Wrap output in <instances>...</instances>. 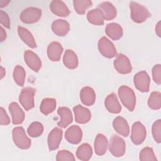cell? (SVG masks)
Wrapping results in <instances>:
<instances>
[{"instance_id": "obj_30", "label": "cell", "mask_w": 161, "mask_h": 161, "mask_svg": "<svg viewBox=\"0 0 161 161\" xmlns=\"http://www.w3.org/2000/svg\"><path fill=\"white\" fill-rule=\"evenodd\" d=\"M56 100L53 98H44L40 104V110L45 115L52 113L56 108Z\"/></svg>"}, {"instance_id": "obj_5", "label": "cell", "mask_w": 161, "mask_h": 161, "mask_svg": "<svg viewBox=\"0 0 161 161\" xmlns=\"http://www.w3.org/2000/svg\"><path fill=\"white\" fill-rule=\"evenodd\" d=\"M42 16V10L35 7H29L23 10L19 15L20 20L26 24L37 22Z\"/></svg>"}, {"instance_id": "obj_43", "label": "cell", "mask_w": 161, "mask_h": 161, "mask_svg": "<svg viewBox=\"0 0 161 161\" xmlns=\"http://www.w3.org/2000/svg\"><path fill=\"white\" fill-rule=\"evenodd\" d=\"M9 3V1H4V0H1L0 1V7L3 8L4 6H6L8 3Z\"/></svg>"}, {"instance_id": "obj_2", "label": "cell", "mask_w": 161, "mask_h": 161, "mask_svg": "<svg viewBox=\"0 0 161 161\" xmlns=\"http://www.w3.org/2000/svg\"><path fill=\"white\" fill-rule=\"evenodd\" d=\"M118 96L123 106L130 111H133L136 105V96L133 89L126 86H121L118 89Z\"/></svg>"}, {"instance_id": "obj_18", "label": "cell", "mask_w": 161, "mask_h": 161, "mask_svg": "<svg viewBox=\"0 0 161 161\" xmlns=\"http://www.w3.org/2000/svg\"><path fill=\"white\" fill-rule=\"evenodd\" d=\"M62 52L63 47L62 45L57 42H53L50 43L47 47L48 57L53 62L59 61Z\"/></svg>"}, {"instance_id": "obj_25", "label": "cell", "mask_w": 161, "mask_h": 161, "mask_svg": "<svg viewBox=\"0 0 161 161\" xmlns=\"http://www.w3.org/2000/svg\"><path fill=\"white\" fill-rule=\"evenodd\" d=\"M105 33L113 40H118L123 36V28L118 23H111L107 25Z\"/></svg>"}, {"instance_id": "obj_4", "label": "cell", "mask_w": 161, "mask_h": 161, "mask_svg": "<svg viewBox=\"0 0 161 161\" xmlns=\"http://www.w3.org/2000/svg\"><path fill=\"white\" fill-rule=\"evenodd\" d=\"M35 92L36 89L33 87H25L21 90L19 96V101L26 111H29L34 107Z\"/></svg>"}, {"instance_id": "obj_42", "label": "cell", "mask_w": 161, "mask_h": 161, "mask_svg": "<svg viewBox=\"0 0 161 161\" xmlns=\"http://www.w3.org/2000/svg\"><path fill=\"white\" fill-rule=\"evenodd\" d=\"M0 35H1V42H3L6 38L7 35H6V33L4 29L2 26H1V33H0Z\"/></svg>"}, {"instance_id": "obj_28", "label": "cell", "mask_w": 161, "mask_h": 161, "mask_svg": "<svg viewBox=\"0 0 161 161\" xmlns=\"http://www.w3.org/2000/svg\"><path fill=\"white\" fill-rule=\"evenodd\" d=\"M87 19L89 23L94 25L99 26L104 24V16L99 8L89 11L87 14Z\"/></svg>"}, {"instance_id": "obj_16", "label": "cell", "mask_w": 161, "mask_h": 161, "mask_svg": "<svg viewBox=\"0 0 161 161\" xmlns=\"http://www.w3.org/2000/svg\"><path fill=\"white\" fill-rule=\"evenodd\" d=\"M104 106L106 109L111 113L118 114L121 111V106L114 93H111L107 96L104 101Z\"/></svg>"}, {"instance_id": "obj_33", "label": "cell", "mask_w": 161, "mask_h": 161, "mask_svg": "<svg viewBox=\"0 0 161 161\" xmlns=\"http://www.w3.org/2000/svg\"><path fill=\"white\" fill-rule=\"evenodd\" d=\"M92 1L89 0H74L73 1L75 11L79 14H84L89 7L92 6Z\"/></svg>"}, {"instance_id": "obj_32", "label": "cell", "mask_w": 161, "mask_h": 161, "mask_svg": "<svg viewBox=\"0 0 161 161\" xmlns=\"http://www.w3.org/2000/svg\"><path fill=\"white\" fill-rule=\"evenodd\" d=\"M148 107L153 110H158L161 108V93L158 91L152 92L148 100Z\"/></svg>"}, {"instance_id": "obj_11", "label": "cell", "mask_w": 161, "mask_h": 161, "mask_svg": "<svg viewBox=\"0 0 161 161\" xmlns=\"http://www.w3.org/2000/svg\"><path fill=\"white\" fill-rule=\"evenodd\" d=\"M62 130L58 127H55L50 131L47 139L48 149L50 151L55 150L58 148L62 140Z\"/></svg>"}, {"instance_id": "obj_9", "label": "cell", "mask_w": 161, "mask_h": 161, "mask_svg": "<svg viewBox=\"0 0 161 161\" xmlns=\"http://www.w3.org/2000/svg\"><path fill=\"white\" fill-rule=\"evenodd\" d=\"M147 130L145 126L140 121L133 123L131 127V140L135 145H140L145 140Z\"/></svg>"}, {"instance_id": "obj_15", "label": "cell", "mask_w": 161, "mask_h": 161, "mask_svg": "<svg viewBox=\"0 0 161 161\" xmlns=\"http://www.w3.org/2000/svg\"><path fill=\"white\" fill-rule=\"evenodd\" d=\"M9 111L12 118V122L14 125H20L25 119V113L20 108L19 104L15 102L10 103Z\"/></svg>"}, {"instance_id": "obj_7", "label": "cell", "mask_w": 161, "mask_h": 161, "mask_svg": "<svg viewBox=\"0 0 161 161\" xmlns=\"http://www.w3.org/2000/svg\"><path fill=\"white\" fill-rule=\"evenodd\" d=\"M126 145L124 140L118 135H113L109 142V150L111 153L116 157H122L125 152Z\"/></svg>"}, {"instance_id": "obj_41", "label": "cell", "mask_w": 161, "mask_h": 161, "mask_svg": "<svg viewBox=\"0 0 161 161\" xmlns=\"http://www.w3.org/2000/svg\"><path fill=\"white\" fill-rule=\"evenodd\" d=\"M155 33L159 37L161 36V23H160V21H158L156 25Z\"/></svg>"}, {"instance_id": "obj_24", "label": "cell", "mask_w": 161, "mask_h": 161, "mask_svg": "<svg viewBox=\"0 0 161 161\" xmlns=\"http://www.w3.org/2000/svg\"><path fill=\"white\" fill-rule=\"evenodd\" d=\"M108 141L107 138L103 134L97 135L94 141V150L96 154L99 156L104 155L107 151Z\"/></svg>"}, {"instance_id": "obj_8", "label": "cell", "mask_w": 161, "mask_h": 161, "mask_svg": "<svg viewBox=\"0 0 161 161\" xmlns=\"http://www.w3.org/2000/svg\"><path fill=\"white\" fill-rule=\"evenodd\" d=\"M133 82L136 89L142 92H147L150 90V79L146 71H140L136 73L133 77Z\"/></svg>"}, {"instance_id": "obj_10", "label": "cell", "mask_w": 161, "mask_h": 161, "mask_svg": "<svg viewBox=\"0 0 161 161\" xmlns=\"http://www.w3.org/2000/svg\"><path fill=\"white\" fill-rule=\"evenodd\" d=\"M113 65L116 70L121 74H127L131 72L132 67L129 58L123 53L116 55Z\"/></svg>"}, {"instance_id": "obj_3", "label": "cell", "mask_w": 161, "mask_h": 161, "mask_svg": "<svg viewBox=\"0 0 161 161\" xmlns=\"http://www.w3.org/2000/svg\"><path fill=\"white\" fill-rule=\"evenodd\" d=\"M12 136L14 143L21 149H28L30 147L31 140L26 136L23 128L17 126L13 128Z\"/></svg>"}, {"instance_id": "obj_6", "label": "cell", "mask_w": 161, "mask_h": 161, "mask_svg": "<svg viewBox=\"0 0 161 161\" xmlns=\"http://www.w3.org/2000/svg\"><path fill=\"white\" fill-rule=\"evenodd\" d=\"M98 50L104 57L111 58L116 56V49L114 44L106 36H103L98 42Z\"/></svg>"}, {"instance_id": "obj_12", "label": "cell", "mask_w": 161, "mask_h": 161, "mask_svg": "<svg viewBox=\"0 0 161 161\" xmlns=\"http://www.w3.org/2000/svg\"><path fill=\"white\" fill-rule=\"evenodd\" d=\"M24 60L28 67L36 72H38L42 67L41 59L31 50H26L25 52Z\"/></svg>"}, {"instance_id": "obj_17", "label": "cell", "mask_w": 161, "mask_h": 161, "mask_svg": "<svg viewBox=\"0 0 161 161\" xmlns=\"http://www.w3.org/2000/svg\"><path fill=\"white\" fill-rule=\"evenodd\" d=\"M50 9L53 14L58 16L66 17L68 16L70 14V11L68 7L62 1H52L50 4Z\"/></svg>"}, {"instance_id": "obj_40", "label": "cell", "mask_w": 161, "mask_h": 161, "mask_svg": "<svg viewBox=\"0 0 161 161\" xmlns=\"http://www.w3.org/2000/svg\"><path fill=\"white\" fill-rule=\"evenodd\" d=\"M10 123V118L4 109L1 107L0 109V124L1 125H8Z\"/></svg>"}, {"instance_id": "obj_36", "label": "cell", "mask_w": 161, "mask_h": 161, "mask_svg": "<svg viewBox=\"0 0 161 161\" xmlns=\"http://www.w3.org/2000/svg\"><path fill=\"white\" fill-rule=\"evenodd\" d=\"M152 133L155 141L160 143L161 142V119L156 120L152 125Z\"/></svg>"}, {"instance_id": "obj_14", "label": "cell", "mask_w": 161, "mask_h": 161, "mask_svg": "<svg viewBox=\"0 0 161 161\" xmlns=\"http://www.w3.org/2000/svg\"><path fill=\"white\" fill-rule=\"evenodd\" d=\"M73 111L75 115V120L78 123H87L91 118V113L89 109L80 104L74 106Z\"/></svg>"}, {"instance_id": "obj_19", "label": "cell", "mask_w": 161, "mask_h": 161, "mask_svg": "<svg viewBox=\"0 0 161 161\" xmlns=\"http://www.w3.org/2000/svg\"><path fill=\"white\" fill-rule=\"evenodd\" d=\"M60 119L57 123V125L62 128H65L69 126L73 120L72 114L69 108L67 107H60L57 110Z\"/></svg>"}, {"instance_id": "obj_44", "label": "cell", "mask_w": 161, "mask_h": 161, "mask_svg": "<svg viewBox=\"0 0 161 161\" xmlns=\"http://www.w3.org/2000/svg\"><path fill=\"white\" fill-rule=\"evenodd\" d=\"M5 74H6L5 69H4L2 66H1V79L3 78V77L5 75Z\"/></svg>"}, {"instance_id": "obj_34", "label": "cell", "mask_w": 161, "mask_h": 161, "mask_svg": "<svg viewBox=\"0 0 161 161\" xmlns=\"http://www.w3.org/2000/svg\"><path fill=\"white\" fill-rule=\"evenodd\" d=\"M43 131V125L38 121L32 123L27 129V133L29 136L33 138L40 136Z\"/></svg>"}, {"instance_id": "obj_1", "label": "cell", "mask_w": 161, "mask_h": 161, "mask_svg": "<svg viewBox=\"0 0 161 161\" xmlns=\"http://www.w3.org/2000/svg\"><path fill=\"white\" fill-rule=\"evenodd\" d=\"M129 6L130 9V17L135 23H142L145 21L151 15L145 6L138 3L131 1Z\"/></svg>"}, {"instance_id": "obj_39", "label": "cell", "mask_w": 161, "mask_h": 161, "mask_svg": "<svg viewBox=\"0 0 161 161\" xmlns=\"http://www.w3.org/2000/svg\"><path fill=\"white\" fill-rule=\"evenodd\" d=\"M0 22L1 24L6 28H10V20L8 14L3 11L0 10Z\"/></svg>"}, {"instance_id": "obj_38", "label": "cell", "mask_w": 161, "mask_h": 161, "mask_svg": "<svg viewBox=\"0 0 161 161\" xmlns=\"http://www.w3.org/2000/svg\"><path fill=\"white\" fill-rule=\"evenodd\" d=\"M152 77L154 82L158 84H161V65L160 64L155 65L152 68Z\"/></svg>"}, {"instance_id": "obj_29", "label": "cell", "mask_w": 161, "mask_h": 161, "mask_svg": "<svg viewBox=\"0 0 161 161\" xmlns=\"http://www.w3.org/2000/svg\"><path fill=\"white\" fill-rule=\"evenodd\" d=\"M92 155V149L89 144L82 143L77 149L76 156L79 160L82 161L89 160Z\"/></svg>"}, {"instance_id": "obj_31", "label": "cell", "mask_w": 161, "mask_h": 161, "mask_svg": "<svg viewBox=\"0 0 161 161\" xmlns=\"http://www.w3.org/2000/svg\"><path fill=\"white\" fill-rule=\"evenodd\" d=\"M13 77L14 82L19 86L22 87L24 86L25 77H26V72L23 67L19 65H17L14 69Z\"/></svg>"}, {"instance_id": "obj_21", "label": "cell", "mask_w": 161, "mask_h": 161, "mask_svg": "<svg viewBox=\"0 0 161 161\" xmlns=\"http://www.w3.org/2000/svg\"><path fill=\"white\" fill-rule=\"evenodd\" d=\"M80 99L85 106H92L95 103L96 93L94 89L89 86L84 87L80 92Z\"/></svg>"}, {"instance_id": "obj_37", "label": "cell", "mask_w": 161, "mask_h": 161, "mask_svg": "<svg viewBox=\"0 0 161 161\" xmlns=\"http://www.w3.org/2000/svg\"><path fill=\"white\" fill-rule=\"evenodd\" d=\"M75 160L74 155L69 151L62 150L58 152L56 156L57 161H74Z\"/></svg>"}, {"instance_id": "obj_35", "label": "cell", "mask_w": 161, "mask_h": 161, "mask_svg": "<svg viewBox=\"0 0 161 161\" xmlns=\"http://www.w3.org/2000/svg\"><path fill=\"white\" fill-rule=\"evenodd\" d=\"M139 159L141 161H157L153 150L150 147H145L140 152Z\"/></svg>"}, {"instance_id": "obj_20", "label": "cell", "mask_w": 161, "mask_h": 161, "mask_svg": "<svg viewBox=\"0 0 161 161\" xmlns=\"http://www.w3.org/2000/svg\"><path fill=\"white\" fill-rule=\"evenodd\" d=\"M113 126L114 130L119 135L126 137L130 133V127L127 121L121 116L115 118L113 121Z\"/></svg>"}, {"instance_id": "obj_22", "label": "cell", "mask_w": 161, "mask_h": 161, "mask_svg": "<svg viewBox=\"0 0 161 161\" xmlns=\"http://www.w3.org/2000/svg\"><path fill=\"white\" fill-rule=\"evenodd\" d=\"M97 8H99L102 11L104 19L107 21L112 20L116 16V9L110 2H103L98 5Z\"/></svg>"}, {"instance_id": "obj_23", "label": "cell", "mask_w": 161, "mask_h": 161, "mask_svg": "<svg viewBox=\"0 0 161 161\" xmlns=\"http://www.w3.org/2000/svg\"><path fill=\"white\" fill-rule=\"evenodd\" d=\"M52 30L55 35L60 36H64L69 31L70 25L67 21L58 19L52 23Z\"/></svg>"}, {"instance_id": "obj_26", "label": "cell", "mask_w": 161, "mask_h": 161, "mask_svg": "<svg viewBox=\"0 0 161 161\" xmlns=\"http://www.w3.org/2000/svg\"><path fill=\"white\" fill-rule=\"evenodd\" d=\"M18 33L21 40L25 43L29 47L34 48L36 47V43L31 33L26 28L19 26L18 27Z\"/></svg>"}, {"instance_id": "obj_13", "label": "cell", "mask_w": 161, "mask_h": 161, "mask_svg": "<svg viewBox=\"0 0 161 161\" xmlns=\"http://www.w3.org/2000/svg\"><path fill=\"white\" fill-rule=\"evenodd\" d=\"M66 140L72 144H78L82 138V131L81 128L77 125L70 126L65 133Z\"/></svg>"}, {"instance_id": "obj_27", "label": "cell", "mask_w": 161, "mask_h": 161, "mask_svg": "<svg viewBox=\"0 0 161 161\" xmlns=\"http://www.w3.org/2000/svg\"><path fill=\"white\" fill-rule=\"evenodd\" d=\"M63 63L68 69H74L77 68L79 62L76 53L72 50H66L63 57Z\"/></svg>"}]
</instances>
